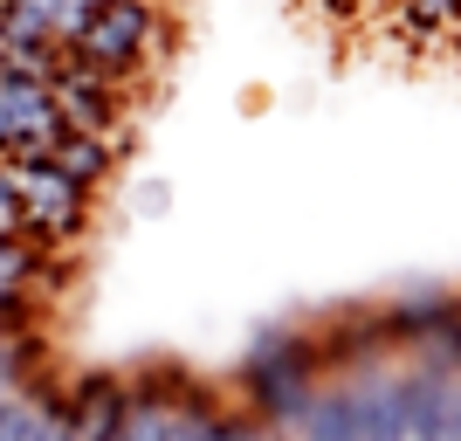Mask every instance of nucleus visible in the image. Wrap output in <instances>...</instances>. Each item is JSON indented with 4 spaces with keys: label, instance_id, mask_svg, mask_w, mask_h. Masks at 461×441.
Listing matches in <instances>:
<instances>
[{
    "label": "nucleus",
    "instance_id": "3",
    "mask_svg": "<svg viewBox=\"0 0 461 441\" xmlns=\"http://www.w3.org/2000/svg\"><path fill=\"white\" fill-rule=\"evenodd\" d=\"M7 173L21 187V242H41V249H77L96 228V193H83L77 179L62 173L49 152H14Z\"/></svg>",
    "mask_w": 461,
    "mask_h": 441
},
{
    "label": "nucleus",
    "instance_id": "7",
    "mask_svg": "<svg viewBox=\"0 0 461 441\" xmlns=\"http://www.w3.org/2000/svg\"><path fill=\"white\" fill-rule=\"evenodd\" d=\"M317 338H324V365H330V372H358V365H385V359H393L379 304H345V310H330L324 325H317Z\"/></svg>",
    "mask_w": 461,
    "mask_h": 441
},
{
    "label": "nucleus",
    "instance_id": "6",
    "mask_svg": "<svg viewBox=\"0 0 461 441\" xmlns=\"http://www.w3.org/2000/svg\"><path fill=\"white\" fill-rule=\"evenodd\" d=\"M62 132H69V124H62L49 83H0V159L49 152Z\"/></svg>",
    "mask_w": 461,
    "mask_h": 441
},
{
    "label": "nucleus",
    "instance_id": "11",
    "mask_svg": "<svg viewBox=\"0 0 461 441\" xmlns=\"http://www.w3.org/2000/svg\"><path fill=\"white\" fill-rule=\"evenodd\" d=\"M289 441H358L351 407H345V386H338V380L317 386V400H310V414L296 421V435H289Z\"/></svg>",
    "mask_w": 461,
    "mask_h": 441
},
{
    "label": "nucleus",
    "instance_id": "1",
    "mask_svg": "<svg viewBox=\"0 0 461 441\" xmlns=\"http://www.w3.org/2000/svg\"><path fill=\"white\" fill-rule=\"evenodd\" d=\"M324 380H330L324 338L310 325H289V317L255 325V338L234 359V400L249 407V414H262L269 427H283V435H296V421L310 414V400H317Z\"/></svg>",
    "mask_w": 461,
    "mask_h": 441
},
{
    "label": "nucleus",
    "instance_id": "2",
    "mask_svg": "<svg viewBox=\"0 0 461 441\" xmlns=\"http://www.w3.org/2000/svg\"><path fill=\"white\" fill-rule=\"evenodd\" d=\"M173 41H179V21L166 14V0H111V7H96L83 21V35L62 41V56L124 83V90H138L158 62L173 56Z\"/></svg>",
    "mask_w": 461,
    "mask_h": 441
},
{
    "label": "nucleus",
    "instance_id": "15",
    "mask_svg": "<svg viewBox=\"0 0 461 441\" xmlns=\"http://www.w3.org/2000/svg\"><path fill=\"white\" fill-rule=\"evenodd\" d=\"M131 214H138V221L173 214V187H166V179H138V187H131Z\"/></svg>",
    "mask_w": 461,
    "mask_h": 441
},
{
    "label": "nucleus",
    "instance_id": "4",
    "mask_svg": "<svg viewBox=\"0 0 461 441\" xmlns=\"http://www.w3.org/2000/svg\"><path fill=\"white\" fill-rule=\"evenodd\" d=\"M56 111L69 132H96V138H111L124 117H131V90L111 77H96V69H83V62L62 56V41H56Z\"/></svg>",
    "mask_w": 461,
    "mask_h": 441
},
{
    "label": "nucleus",
    "instance_id": "14",
    "mask_svg": "<svg viewBox=\"0 0 461 441\" xmlns=\"http://www.w3.org/2000/svg\"><path fill=\"white\" fill-rule=\"evenodd\" d=\"M35 441H90V435L77 427V414H69V386H62L56 400L41 407V427H35Z\"/></svg>",
    "mask_w": 461,
    "mask_h": 441
},
{
    "label": "nucleus",
    "instance_id": "10",
    "mask_svg": "<svg viewBox=\"0 0 461 441\" xmlns=\"http://www.w3.org/2000/svg\"><path fill=\"white\" fill-rule=\"evenodd\" d=\"M49 159H56L83 193H104L117 179V152H111V138H96V132H62L56 145H49Z\"/></svg>",
    "mask_w": 461,
    "mask_h": 441
},
{
    "label": "nucleus",
    "instance_id": "20",
    "mask_svg": "<svg viewBox=\"0 0 461 441\" xmlns=\"http://www.w3.org/2000/svg\"><path fill=\"white\" fill-rule=\"evenodd\" d=\"M0 83H14V77H7V49H0Z\"/></svg>",
    "mask_w": 461,
    "mask_h": 441
},
{
    "label": "nucleus",
    "instance_id": "8",
    "mask_svg": "<svg viewBox=\"0 0 461 441\" xmlns=\"http://www.w3.org/2000/svg\"><path fill=\"white\" fill-rule=\"evenodd\" d=\"M455 310H461V289H447V283H406L393 304H379L385 345H393V352H420Z\"/></svg>",
    "mask_w": 461,
    "mask_h": 441
},
{
    "label": "nucleus",
    "instance_id": "16",
    "mask_svg": "<svg viewBox=\"0 0 461 441\" xmlns=\"http://www.w3.org/2000/svg\"><path fill=\"white\" fill-rule=\"evenodd\" d=\"M21 386V372H14V338H0V400Z\"/></svg>",
    "mask_w": 461,
    "mask_h": 441
},
{
    "label": "nucleus",
    "instance_id": "13",
    "mask_svg": "<svg viewBox=\"0 0 461 441\" xmlns=\"http://www.w3.org/2000/svg\"><path fill=\"white\" fill-rule=\"evenodd\" d=\"M35 427H41V407L35 400H21V393L0 400V441H35Z\"/></svg>",
    "mask_w": 461,
    "mask_h": 441
},
{
    "label": "nucleus",
    "instance_id": "19",
    "mask_svg": "<svg viewBox=\"0 0 461 441\" xmlns=\"http://www.w3.org/2000/svg\"><path fill=\"white\" fill-rule=\"evenodd\" d=\"M441 49H455V56H461V21H447V41H441Z\"/></svg>",
    "mask_w": 461,
    "mask_h": 441
},
{
    "label": "nucleus",
    "instance_id": "18",
    "mask_svg": "<svg viewBox=\"0 0 461 441\" xmlns=\"http://www.w3.org/2000/svg\"><path fill=\"white\" fill-rule=\"evenodd\" d=\"M317 7H324L330 21H351V14H358V7H366V0H317Z\"/></svg>",
    "mask_w": 461,
    "mask_h": 441
},
{
    "label": "nucleus",
    "instance_id": "5",
    "mask_svg": "<svg viewBox=\"0 0 461 441\" xmlns=\"http://www.w3.org/2000/svg\"><path fill=\"white\" fill-rule=\"evenodd\" d=\"M351 407V427L358 441H406V372L393 359L385 365H358V372H338Z\"/></svg>",
    "mask_w": 461,
    "mask_h": 441
},
{
    "label": "nucleus",
    "instance_id": "12",
    "mask_svg": "<svg viewBox=\"0 0 461 441\" xmlns=\"http://www.w3.org/2000/svg\"><path fill=\"white\" fill-rule=\"evenodd\" d=\"M49 325V297L41 289H0V338H21V331Z\"/></svg>",
    "mask_w": 461,
    "mask_h": 441
},
{
    "label": "nucleus",
    "instance_id": "9",
    "mask_svg": "<svg viewBox=\"0 0 461 441\" xmlns=\"http://www.w3.org/2000/svg\"><path fill=\"white\" fill-rule=\"evenodd\" d=\"M406 441H455V372L406 365Z\"/></svg>",
    "mask_w": 461,
    "mask_h": 441
},
{
    "label": "nucleus",
    "instance_id": "21",
    "mask_svg": "<svg viewBox=\"0 0 461 441\" xmlns=\"http://www.w3.org/2000/svg\"><path fill=\"white\" fill-rule=\"evenodd\" d=\"M0 234H7V228H0Z\"/></svg>",
    "mask_w": 461,
    "mask_h": 441
},
{
    "label": "nucleus",
    "instance_id": "17",
    "mask_svg": "<svg viewBox=\"0 0 461 441\" xmlns=\"http://www.w3.org/2000/svg\"><path fill=\"white\" fill-rule=\"evenodd\" d=\"M111 152H117V166H124V159L138 152V124H131V117H124V124L111 132Z\"/></svg>",
    "mask_w": 461,
    "mask_h": 441
}]
</instances>
